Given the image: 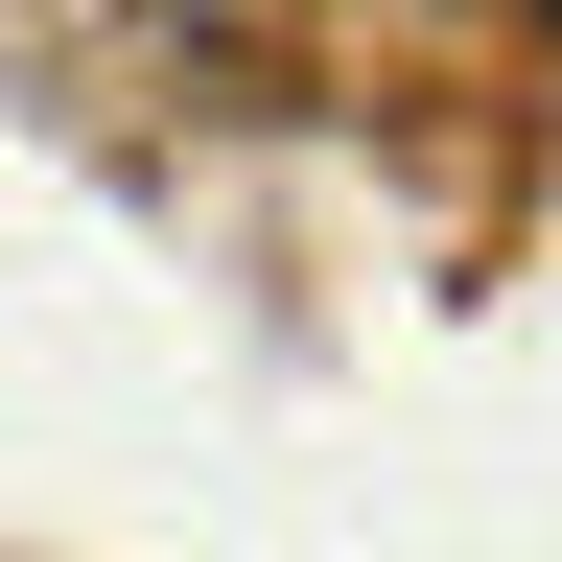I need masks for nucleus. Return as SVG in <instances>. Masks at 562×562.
<instances>
[]
</instances>
